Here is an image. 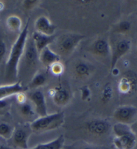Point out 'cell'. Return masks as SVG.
Listing matches in <instances>:
<instances>
[{
  "label": "cell",
  "mask_w": 137,
  "mask_h": 149,
  "mask_svg": "<svg viewBox=\"0 0 137 149\" xmlns=\"http://www.w3.org/2000/svg\"><path fill=\"white\" fill-rule=\"evenodd\" d=\"M28 34V22L22 30L11 49L6 64V79L8 81H14L18 77V66L24 53Z\"/></svg>",
  "instance_id": "1"
},
{
  "label": "cell",
  "mask_w": 137,
  "mask_h": 149,
  "mask_svg": "<svg viewBox=\"0 0 137 149\" xmlns=\"http://www.w3.org/2000/svg\"><path fill=\"white\" fill-rule=\"evenodd\" d=\"M38 61H39V53L35 47L32 38H28L26 41L24 53L20 61L18 66V77H22L24 79L26 77L31 75L34 76L35 73V68L37 67Z\"/></svg>",
  "instance_id": "2"
},
{
  "label": "cell",
  "mask_w": 137,
  "mask_h": 149,
  "mask_svg": "<svg viewBox=\"0 0 137 149\" xmlns=\"http://www.w3.org/2000/svg\"><path fill=\"white\" fill-rule=\"evenodd\" d=\"M64 112H57L37 118L30 124V128L32 132H45L59 128L64 124Z\"/></svg>",
  "instance_id": "3"
},
{
  "label": "cell",
  "mask_w": 137,
  "mask_h": 149,
  "mask_svg": "<svg viewBox=\"0 0 137 149\" xmlns=\"http://www.w3.org/2000/svg\"><path fill=\"white\" fill-rule=\"evenodd\" d=\"M84 38L85 36L81 34H67L62 35L58 38V40L57 41L55 40L53 42L56 47V51L55 52L59 56L61 54L67 55L73 51L79 43Z\"/></svg>",
  "instance_id": "4"
},
{
  "label": "cell",
  "mask_w": 137,
  "mask_h": 149,
  "mask_svg": "<svg viewBox=\"0 0 137 149\" xmlns=\"http://www.w3.org/2000/svg\"><path fill=\"white\" fill-rule=\"evenodd\" d=\"M32 132L30 124L29 126L22 125L15 128L11 137L15 147L17 149H28V140Z\"/></svg>",
  "instance_id": "5"
},
{
  "label": "cell",
  "mask_w": 137,
  "mask_h": 149,
  "mask_svg": "<svg viewBox=\"0 0 137 149\" xmlns=\"http://www.w3.org/2000/svg\"><path fill=\"white\" fill-rule=\"evenodd\" d=\"M113 117L118 123L133 124L137 119V108L133 106H122L115 110Z\"/></svg>",
  "instance_id": "6"
},
{
  "label": "cell",
  "mask_w": 137,
  "mask_h": 149,
  "mask_svg": "<svg viewBox=\"0 0 137 149\" xmlns=\"http://www.w3.org/2000/svg\"><path fill=\"white\" fill-rule=\"evenodd\" d=\"M131 43L127 39H122L118 41L112 52L111 69H114L118 61L129 51Z\"/></svg>",
  "instance_id": "7"
},
{
  "label": "cell",
  "mask_w": 137,
  "mask_h": 149,
  "mask_svg": "<svg viewBox=\"0 0 137 149\" xmlns=\"http://www.w3.org/2000/svg\"><path fill=\"white\" fill-rule=\"evenodd\" d=\"M30 100L34 106L35 111L40 117L48 114L45 97L43 92L41 91H34L31 95Z\"/></svg>",
  "instance_id": "8"
},
{
  "label": "cell",
  "mask_w": 137,
  "mask_h": 149,
  "mask_svg": "<svg viewBox=\"0 0 137 149\" xmlns=\"http://www.w3.org/2000/svg\"><path fill=\"white\" fill-rule=\"evenodd\" d=\"M136 142V134L134 132L115 136L113 143L116 149H132Z\"/></svg>",
  "instance_id": "9"
},
{
  "label": "cell",
  "mask_w": 137,
  "mask_h": 149,
  "mask_svg": "<svg viewBox=\"0 0 137 149\" xmlns=\"http://www.w3.org/2000/svg\"><path fill=\"white\" fill-rule=\"evenodd\" d=\"M85 128L88 132L94 135L101 136L109 131L110 125L108 121L103 120H94L87 122Z\"/></svg>",
  "instance_id": "10"
},
{
  "label": "cell",
  "mask_w": 137,
  "mask_h": 149,
  "mask_svg": "<svg viewBox=\"0 0 137 149\" xmlns=\"http://www.w3.org/2000/svg\"><path fill=\"white\" fill-rule=\"evenodd\" d=\"M25 88L22 82L17 81L12 84L6 85L0 87V100H3L6 98L12 95H17L23 93L27 90Z\"/></svg>",
  "instance_id": "11"
},
{
  "label": "cell",
  "mask_w": 137,
  "mask_h": 149,
  "mask_svg": "<svg viewBox=\"0 0 137 149\" xmlns=\"http://www.w3.org/2000/svg\"><path fill=\"white\" fill-rule=\"evenodd\" d=\"M36 32L46 35V36H53L57 27L53 24L50 22L48 17L41 16L36 19L34 24Z\"/></svg>",
  "instance_id": "12"
},
{
  "label": "cell",
  "mask_w": 137,
  "mask_h": 149,
  "mask_svg": "<svg viewBox=\"0 0 137 149\" xmlns=\"http://www.w3.org/2000/svg\"><path fill=\"white\" fill-rule=\"evenodd\" d=\"M61 60V56L56 53L49 47H46L39 53V61L43 66L50 68Z\"/></svg>",
  "instance_id": "13"
},
{
  "label": "cell",
  "mask_w": 137,
  "mask_h": 149,
  "mask_svg": "<svg viewBox=\"0 0 137 149\" xmlns=\"http://www.w3.org/2000/svg\"><path fill=\"white\" fill-rule=\"evenodd\" d=\"M136 77L131 72L127 73L119 82V90L122 93L128 94L134 90L136 85Z\"/></svg>",
  "instance_id": "14"
},
{
  "label": "cell",
  "mask_w": 137,
  "mask_h": 149,
  "mask_svg": "<svg viewBox=\"0 0 137 149\" xmlns=\"http://www.w3.org/2000/svg\"><path fill=\"white\" fill-rule=\"evenodd\" d=\"M56 36H46V35L34 32L32 34V39L37 51L40 53L42 50L50 45H52L56 39Z\"/></svg>",
  "instance_id": "15"
},
{
  "label": "cell",
  "mask_w": 137,
  "mask_h": 149,
  "mask_svg": "<svg viewBox=\"0 0 137 149\" xmlns=\"http://www.w3.org/2000/svg\"><path fill=\"white\" fill-rule=\"evenodd\" d=\"M52 100L59 106H65L70 100V94L68 91L62 87H57L52 95Z\"/></svg>",
  "instance_id": "16"
},
{
  "label": "cell",
  "mask_w": 137,
  "mask_h": 149,
  "mask_svg": "<svg viewBox=\"0 0 137 149\" xmlns=\"http://www.w3.org/2000/svg\"><path fill=\"white\" fill-rule=\"evenodd\" d=\"M92 50L95 54L100 56H107L110 53L109 43L104 39H99L92 46Z\"/></svg>",
  "instance_id": "17"
},
{
  "label": "cell",
  "mask_w": 137,
  "mask_h": 149,
  "mask_svg": "<svg viewBox=\"0 0 137 149\" xmlns=\"http://www.w3.org/2000/svg\"><path fill=\"white\" fill-rule=\"evenodd\" d=\"M65 139L63 136H59L54 141L46 142V143L41 144L32 148L28 149H62L63 147Z\"/></svg>",
  "instance_id": "18"
},
{
  "label": "cell",
  "mask_w": 137,
  "mask_h": 149,
  "mask_svg": "<svg viewBox=\"0 0 137 149\" xmlns=\"http://www.w3.org/2000/svg\"><path fill=\"white\" fill-rule=\"evenodd\" d=\"M6 24H7L9 29L14 32L20 31L22 25L21 18L16 16H11L8 17Z\"/></svg>",
  "instance_id": "19"
},
{
  "label": "cell",
  "mask_w": 137,
  "mask_h": 149,
  "mask_svg": "<svg viewBox=\"0 0 137 149\" xmlns=\"http://www.w3.org/2000/svg\"><path fill=\"white\" fill-rule=\"evenodd\" d=\"M46 80H47V78H46L45 73H37L36 72L31 79L29 85L31 87H33V88L41 87L45 85Z\"/></svg>",
  "instance_id": "20"
},
{
  "label": "cell",
  "mask_w": 137,
  "mask_h": 149,
  "mask_svg": "<svg viewBox=\"0 0 137 149\" xmlns=\"http://www.w3.org/2000/svg\"><path fill=\"white\" fill-rule=\"evenodd\" d=\"M112 130H113L115 136H122L126 134L133 132L131 127L129 125L118 123V122L112 126Z\"/></svg>",
  "instance_id": "21"
},
{
  "label": "cell",
  "mask_w": 137,
  "mask_h": 149,
  "mask_svg": "<svg viewBox=\"0 0 137 149\" xmlns=\"http://www.w3.org/2000/svg\"><path fill=\"white\" fill-rule=\"evenodd\" d=\"M75 73L79 77H85L89 74L90 69L89 65L83 62L78 63L75 66Z\"/></svg>",
  "instance_id": "22"
},
{
  "label": "cell",
  "mask_w": 137,
  "mask_h": 149,
  "mask_svg": "<svg viewBox=\"0 0 137 149\" xmlns=\"http://www.w3.org/2000/svg\"><path fill=\"white\" fill-rule=\"evenodd\" d=\"M14 129L10 124L5 122H0V137L6 140L11 139Z\"/></svg>",
  "instance_id": "23"
},
{
  "label": "cell",
  "mask_w": 137,
  "mask_h": 149,
  "mask_svg": "<svg viewBox=\"0 0 137 149\" xmlns=\"http://www.w3.org/2000/svg\"><path fill=\"white\" fill-rule=\"evenodd\" d=\"M20 112L23 116L26 117H30V116L34 114L32 107L30 104L24 102L20 106Z\"/></svg>",
  "instance_id": "24"
},
{
  "label": "cell",
  "mask_w": 137,
  "mask_h": 149,
  "mask_svg": "<svg viewBox=\"0 0 137 149\" xmlns=\"http://www.w3.org/2000/svg\"><path fill=\"white\" fill-rule=\"evenodd\" d=\"M130 29V24L127 21L121 22L118 25V27H117V30L120 33H125V32L129 31Z\"/></svg>",
  "instance_id": "25"
},
{
  "label": "cell",
  "mask_w": 137,
  "mask_h": 149,
  "mask_svg": "<svg viewBox=\"0 0 137 149\" xmlns=\"http://www.w3.org/2000/svg\"><path fill=\"white\" fill-rule=\"evenodd\" d=\"M80 91L81 93V100L83 101L87 100L91 95V91L87 86H83L82 88H81Z\"/></svg>",
  "instance_id": "26"
},
{
  "label": "cell",
  "mask_w": 137,
  "mask_h": 149,
  "mask_svg": "<svg viewBox=\"0 0 137 149\" xmlns=\"http://www.w3.org/2000/svg\"><path fill=\"white\" fill-rule=\"evenodd\" d=\"M38 3V1L36 0H26L23 1V6L26 10H30L34 7Z\"/></svg>",
  "instance_id": "27"
},
{
  "label": "cell",
  "mask_w": 137,
  "mask_h": 149,
  "mask_svg": "<svg viewBox=\"0 0 137 149\" xmlns=\"http://www.w3.org/2000/svg\"><path fill=\"white\" fill-rule=\"evenodd\" d=\"M50 68L51 69L52 72L54 74H61L62 73V71H63V66L59 63V62L55 63V64L52 65Z\"/></svg>",
  "instance_id": "28"
},
{
  "label": "cell",
  "mask_w": 137,
  "mask_h": 149,
  "mask_svg": "<svg viewBox=\"0 0 137 149\" xmlns=\"http://www.w3.org/2000/svg\"><path fill=\"white\" fill-rule=\"evenodd\" d=\"M112 92L110 89H105L104 91H103L102 97H101V100L103 102H107L110 100V98H111Z\"/></svg>",
  "instance_id": "29"
},
{
  "label": "cell",
  "mask_w": 137,
  "mask_h": 149,
  "mask_svg": "<svg viewBox=\"0 0 137 149\" xmlns=\"http://www.w3.org/2000/svg\"><path fill=\"white\" fill-rule=\"evenodd\" d=\"M6 45L3 40H0V61L5 55L6 52Z\"/></svg>",
  "instance_id": "30"
},
{
  "label": "cell",
  "mask_w": 137,
  "mask_h": 149,
  "mask_svg": "<svg viewBox=\"0 0 137 149\" xmlns=\"http://www.w3.org/2000/svg\"><path fill=\"white\" fill-rule=\"evenodd\" d=\"M71 149H99L98 148L95 147L94 146L89 145V144H83V145H81L79 147L77 146V147H73Z\"/></svg>",
  "instance_id": "31"
},
{
  "label": "cell",
  "mask_w": 137,
  "mask_h": 149,
  "mask_svg": "<svg viewBox=\"0 0 137 149\" xmlns=\"http://www.w3.org/2000/svg\"><path fill=\"white\" fill-rule=\"evenodd\" d=\"M131 128L134 134L136 133V132H137V119L136 120V122L132 124V127H131Z\"/></svg>",
  "instance_id": "32"
},
{
  "label": "cell",
  "mask_w": 137,
  "mask_h": 149,
  "mask_svg": "<svg viewBox=\"0 0 137 149\" xmlns=\"http://www.w3.org/2000/svg\"><path fill=\"white\" fill-rule=\"evenodd\" d=\"M0 149H14V148H10V147H9V146L3 145V144H0Z\"/></svg>",
  "instance_id": "33"
}]
</instances>
